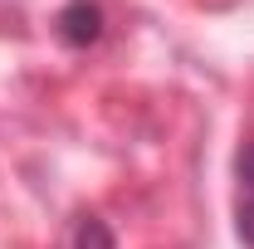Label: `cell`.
<instances>
[{
  "label": "cell",
  "instance_id": "277c9868",
  "mask_svg": "<svg viewBox=\"0 0 254 249\" xmlns=\"http://www.w3.org/2000/svg\"><path fill=\"white\" fill-rule=\"evenodd\" d=\"M235 225H240V240L254 249V195H240V210H235Z\"/></svg>",
  "mask_w": 254,
  "mask_h": 249
},
{
  "label": "cell",
  "instance_id": "3957f363",
  "mask_svg": "<svg viewBox=\"0 0 254 249\" xmlns=\"http://www.w3.org/2000/svg\"><path fill=\"white\" fill-rule=\"evenodd\" d=\"M235 176H240V195H254V142L240 147V156H235Z\"/></svg>",
  "mask_w": 254,
  "mask_h": 249
},
{
  "label": "cell",
  "instance_id": "7a4b0ae2",
  "mask_svg": "<svg viewBox=\"0 0 254 249\" xmlns=\"http://www.w3.org/2000/svg\"><path fill=\"white\" fill-rule=\"evenodd\" d=\"M68 245H73V249H118V240H113L108 220H98V215H78V220H73V235H68Z\"/></svg>",
  "mask_w": 254,
  "mask_h": 249
},
{
  "label": "cell",
  "instance_id": "6da1fadb",
  "mask_svg": "<svg viewBox=\"0 0 254 249\" xmlns=\"http://www.w3.org/2000/svg\"><path fill=\"white\" fill-rule=\"evenodd\" d=\"M54 25H59V39H64V44L88 49V44L103 39V25H108V20H103V5H98V0H68Z\"/></svg>",
  "mask_w": 254,
  "mask_h": 249
}]
</instances>
